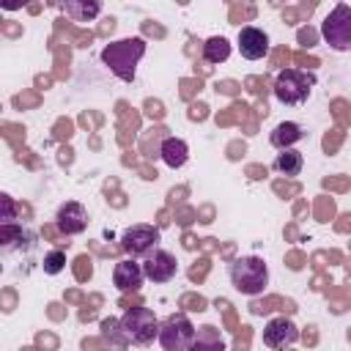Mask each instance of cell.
Wrapping results in <instances>:
<instances>
[{
  "instance_id": "6da1fadb",
  "label": "cell",
  "mask_w": 351,
  "mask_h": 351,
  "mask_svg": "<svg viewBox=\"0 0 351 351\" xmlns=\"http://www.w3.org/2000/svg\"><path fill=\"white\" fill-rule=\"evenodd\" d=\"M145 55V41L140 36L134 38H121V41H112L101 49V60L110 66V71L123 80V82H132L134 74H137V63L140 58Z\"/></svg>"
},
{
  "instance_id": "7a4b0ae2",
  "label": "cell",
  "mask_w": 351,
  "mask_h": 351,
  "mask_svg": "<svg viewBox=\"0 0 351 351\" xmlns=\"http://www.w3.org/2000/svg\"><path fill=\"white\" fill-rule=\"evenodd\" d=\"M230 282L239 293L258 296L269 285V269L258 255H241L230 263Z\"/></svg>"
},
{
  "instance_id": "3957f363",
  "label": "cell",
  "mask_w": 351,
  "mask_h": 351,
  "mask_svg": "<svg viewBox=\"0 0 351 351\" xmlns=\"http://www.w3.org/2000/svg\"><path fill=\"white\" fill-rule=\"evenodd\" d=\"M118 326H121V335L126 343H134V346H145L156 337L159 332V321L154 315V310L148 307H132L126 310L121 318H118Z\"/></svg>"
},
{
  "instance_id": "277c9868",
  "label": "cell",
  "mask_w": 351,
  "mask_h": 351,
  "mask_svg": "<svg viewBox=\"0 0 351 351\" xmlns=\"http://www.w3.org/2000/svg\"><path fill=\"white\" fill-rule=\"evenodd\" d=\"M313 85H315V74L313 71L282 69L277 74V80H274V96L282 104H302V101H307Z\"/></svg>"
},
{
  "instance_id": "5b68a950",
  "label": "cell",
  "mask_w": 351,
  "mask_h": 351,
  "mask_svg": "<svg viewBox=\"0 0 351 351\" xmlns=\"http://www.w3.org/2000/svg\"><path fill=\"white\" fill-rule=\"evenodd\" d=\"M321 36L337 52L351 49V5L348 3H337L329 11V16L321 22Z\"/></svg>"
},
{
  "instance_id": "8992f818",
  "label": "cell",
  "mask_w": 351,
  "mask_h": 351,
  "mask_svg": "<svg viewBox=\"0 0 351 351\" xmlns=\"http://www.w3.org/2000/svg\"><path fill=\"white\" fill-rule=\"evenodd\" d=\"M192 335H195V326L186 318V313H170L156 332L165 351H186V346L192 343Z\"/></svg>"
},
{
  "instance_id": "52a82bcc",
  "label": "cell",
  "mask_w": 351,
  "mask_h": 351,
  "mask_svg": "<svg viewBox=\"0 0 351 351\" xmlns=\"http://www.w3.org/2000/svg\"><path fill=\"white\" fill-rule=\"evenodd\" d=\"M140 269H143V277H148L151 282H170L176 277V271H178V261L167 250L154 247L151 252H145Z\"/></svg>"
},
{
  "instance_id": "ba28073f",
  "label": "cell",
  "mask_w": 351,
  "mask_h": 351,
  "mask_svg": "<svg viewBox=\"0 0 351 351\" xmlns=\"http://www.w3.org/2000/svg\"><path fill=\"white\" fill-rule=\"evenodd\" d=\"M156 241H159V228L145 225V222H137V225H132V228H126V230L121 233V247H123L132 258L151 252V250L156 247Z\"/></svg>"
},
{
  "instance_id": "9c48e42d",
  "label": "cell",
  "mask_w": 351,
  "mask_h": 351,
  "mask_svg": "<svg viewBox=\"0 0 351 351\" xmlns=\"http://www.w3.org/2000/svg\"><path fill=\"white\" fill-rule=\"evenodd\" d=\"M296 340H299V326L285 315H277L263 326V346L269 348H285L293 346Z\"/></svg>"
},
{
  "instance_id": "30bf717a",
  "label": "cell",
  "mask_w": 351,
  "mask_h": 351,
  "mask_svg": "<svg viewBox=\"0 0 351 351\" xmlns=\"http://www.w3.org/2000/svg\"><path fill=\"white\" fill-rule=\"evenodd\" d=\"M55 225H58V230L66 233V236H77V233H82V230L88 228V211H85V206L77 203V200L63 203V206L58 208Z\"/></svg>"
},
{
  "instance_id": "8fae6325",
  "label": "cell",
  "mask_w": 351,
  "mask_h": 351,
  "mask_svg": "<svg viewBox=\"0 0 351 351\" xmlns=\"http://www.w3.org/2000/svg\"><path fill=\"white\" fill-rule=\"evenodd\" d=\"M239 52L247 60H261L269 52V36L261 27H252V25L241 27L239 30Z\"/></svg>"
},
{
  "instance_id": "7c38bea8",
  "label": "cell",
  "mask_w": 351,
  "mask_h": 351,
  "mask_svg": "<svg viewBox=\"0 0 351 351\" xmlns=\"http://www.w3.org/2000/svg\"><path fill=\"white\" fill-rule=\"evenodd\" d=\"M143 269H140V263L134 261V258H123V261H118L115 263V271H112V282L118 285V291H137L140 285H143Z\"/></svg>"
},
{
  "instance_id": "4fadbf2b",
  "label": "cell",
  "mask_w": 351,
  "mask_h": 351,
  "mask_svg": "<svg viewBox=\"0 0 351 351\" xmlns=\"http://www.w3.org/2000/svg\"><path fill=\"white\" fill-rule=\"evenodd\" d=\"M186 351H225V337L211 324L197 326L195 335H192V343L186 346Z\"/></svg>"
},
{
  "instance_id": "5bb4252c",
  "label": "cell",
  "mask_w": 351,
  "mask_h": 351,
  "mask_svg": "<svg viewBox=\"0 0 351 351\" xmlns=\"http://www.w3.org/2000/svg\"><path fill=\"white\" fill-rule=\"evenodd\" d=\"M304 137L302 126L293 123V121H282L274 126V132L269 134V143L277 148V151H285V148H293V143H299Z\"/></svg>"
},
{
  "instance_id": "9a60e30c",
  "label": "cell",
  "mask_w": 351,
  "mask_h": 351,
  "mask_svg": "<svg viewBox=\"0 0 351 351\" xmlns=\"http://www.w3.org/2000/svg\"><path fill=\"white\" fill-rule=\"evenodd\" d=\"M159 154H162V162L176 170V167L186 165V159H189V145H186L181 137H165Z\"/></svg>"
},
{
  "instance_id": "2e32d148",
  "label": "cell",
  "mask_w": 351,
  "mask_h": 351,
  "mask_svg": "<svg viewBox=\"0 0 351 351\" xmlns=\"http://www.w3.org/2000/svg\"><path fill=\"white\" fill-rule=\"evenodd\" d=\"M63 11H66L74 22H90V19L101 11V5H99L96 0H69V3H63Z\"/></svg>"
},
{
  "instance_id": "e0dca14e",
  "label": "cell",
  "mask_w": 351,
  "mask_h": 351,
  "mask_svg": "<svg viewBox=\"0 0 351 351\" xmlns=\"http://www.w3.org/2000/svg\"><path fill=\"white\" fill-rule=\"evenodd\" d=\"M302 165H304V156L296 148H285L274 159V170L282 173V176H299L302 173Z\"/></svg>"
},
{
  "instance_id": "ac0fdd59",
  "label": "cell",
  "mask_w": 351,
  "mask_h": 351,
  "mask_svg": "<svg viewBox=\"0 0 351 351\" xmlns=\"http://www.w3.org/2000/svg\"><path fill=\"white\" fill-rule=\"evenodd\" d=\"M228 58H230L228 38H222V36L206 38V44H203V60H208V63H225Z\"/></svg>"
},
{
  "instance_id": "d6986e66",
  "label": "cell",
  "mask_w": 351,
  "mask_h": 351,
  "mask_svg": "<svg viewBox=\"0 0 351 351\" xmlns=\"http://www.w3.org/2000/svg\"><path fill=\"white\" fill-rule=\"evenodd\" d=\"M16 241H22V228L14 222L0 225V247H14Z\"/></svg>"
},
{
  "instance_id": "ffe728a7",
  "label": "cell",
  "mask_w": 351,
  "mask_h": 351,
  "mask_svg": "<svg viewBox=\"0 0 351 351\" xmlns=\"http://www.w3.org/2000/svg\"><path fill=\"white\" fill-rule=\"evenodd\" d=\"M63 266H66V255L60 250H52L44 255V271L47 274H58V271H63Z\"/></svg>"
},
{
  "instance_id": "44dd1931",
  "label": "cell",
  "mask_w": 351,
  "mask_h": 351,
  "mask_svg": "<svg viewBox=\"0 0 351 351\" xmlns=\"http://www.w3.org/2000/svg\"><path fill=\"white\" fill-rule=\"evenodd\" d=\"M16 219V203L5 192H0V225H8Z\"/></svg>"
}]
</instances>
